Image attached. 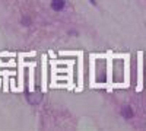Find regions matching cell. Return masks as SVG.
Wrapping results in <instances>:
<instances>
[{
	"instance_id": "1",
	"label": "cell",
	"mask_w": 146,
	"mask_h": 131,
	"mask_svg": "<svg viewBox=\"0 0 146 131\" xmlns=\"http://www.w3.org/2000/svg\"><path fill=\"white\" fill-rule=\"evenodd\" d=\"M64 5H66L64 0H53V2H51V7H53V10H56V12L63 10V9H64Z\"/></svg>"
},
{
	"instance_id": "4",
	"label": "cell",
	"mask_w": 146,
	"mask_h": 131,
	"mask_svg": "<svg viewBox=\"0 0 146 131\" xmlns=\"http://www.w3.org/2000/svg\"><path fill=\"white\" fill-rule=\"evenodd\" d=\"M91 3H92V5H95V0H91Z\"/></svg>"
},
{
	"instance_id": "2",
	"label": "cell",
	"mask_w": 146,
	"mask_h": 131,
	"mask_svg": "<svg viewBox=\"0 0 146 131\" xmlns=\"http://www.w3.org/2000/svg\"><path fill=\"white\" fill-rule=\"evenodd\" d=\"M121 114H123L124 118H131V117H133V111H131L130 106H124L123 111H121Z\"/></svg>"
},
{
	"instance_id": "3",
	"label": "cell",
	"mask_w": 146,
	"mask_h": 131,
	"mask_svg": "<svg viewBox=\"0 0 146 131\" xmlns=\"http://www.w3.org/2000/svg\"><path fill=\"white\" fill-rule=\"evenodd\" d=\"M22 23H29V19L25 18V19H22Z\"/></svg>"
}]
</instances>
